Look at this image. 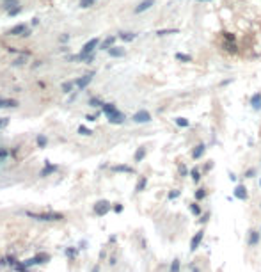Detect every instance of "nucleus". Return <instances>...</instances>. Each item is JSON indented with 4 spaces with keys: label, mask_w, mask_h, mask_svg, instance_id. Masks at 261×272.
Segmentation results:
<instances>
[{
    "label": "nucleus",
    "mask_w": 261,
    "mask_h": 272,
    "mask_svg": "<svg viewBox=\"0 0 261 272\" xmlns=\"http://www.w3.org/2000/svg\"><path fill=\"white\" fill-rule=\"evenodd\" d=\"M96 46H100V39L98 38L89 39V41L84 44V48H82L80 55H78L76 59H80V60H91V59H93V57H91V54L96 50Z\"/></svg>",
    "instance_id": "nucleus-1"
},
{
    "label": "nucleus",
    "mask_w": 261,
    "mask_h": 272,
    "mask_svg": "<svg viewBox=\"0 0 261 272\" xmlns=\"http://www.w3.org/2000/svg\"><path fill=\"white\" fill-rule=\"evenodd\" d=\"M27 215L28 217H34V219H39V221H59V219H62V213H54V212H48V213H32V212H28Z\"/></svg>",
    "instance_id": "nucleus-2"
},
{
    "label": "nucleus",
    "mask_w": 261,
    "mask_h": 272,
    "mask_svg": "<svg viewBox=\"0 0 261 272\" xmlns=\"http://www.w3.org/2000/svg\"><path fill=\"white\" fill-rule=\"evenodd\" d=\"M131 119L135 121L137 125H144V123H149V121H151V114H149L146 109H141L131 116Z\"/></svg>",
    "instance_id": "nucleus-3"
},
{
    "label": "nucleus",
    "mask_w": 261,
    "mask_h": 272,
    "mask_svg": "<svg viewBox=\"0 0 261 272\" xmlns=\"http://www.w3.org/2000/svg\"><path fill=\"white\" fill-rule=\"evenodd\" d=\"M202 238H204V231H202V229H201V231H197V233L192 237V240H190V253H196V251L199 249Z\"/></svg>",
    "instance_id": "nucleus-4"
},
{
    "label": "nucleus",
    "mask_w": 261,
    "mask_h": 272,
    "mask_svg": "<svg viewBox=\"0 0 261 272\" xmlns=\"http://www.w3.org/2000/svg\"><path fill=\"white\" fill-rule=\"evenodd\" d=\"M93 76H94V73H87V75H84V76H80L78 80H75V84H76V87L80 89V91H84L91 82H93Z\"/></svg>",
    "instance_id": "nucleus-5"
},
{
    "label": "nucleus",
    "mask_w": 261,
    "mask_h": 272,
    "mask_svg": "<svg viewBox=\"0 0 261 272\" xmlns=\"http://www.w3.org/2000/svg\"><path fill=\"white\" fill-rule=\"evenodd\" d=\"M9 36H25L27 38V36H30V30L25 27V23H20V25H16L9 30Z\"/></svg>",
    "instance_id": "nucleus-6"
},
{
    "label": "nucleus",
    "mask_w": 261,
    "mask_h": 272,
    "mask_svg": "<svg viewBox=\"0 0 261 272\" xmlns=\"http://www.w3.org/2000/svg\"><path fill=\"white\" fill-rule=\"evenodd\" d=\"M259 238H261V231H258V229H250L249 237H247V245L256 247V245L259 244Z\"/></svg>",
    "instance_id": "nucleus-7"
},
{
    "label": "nucleus",
    "mask_w": 261,
    "mask_h": 272,
    "mask_svg": "<svg viewBox=\"0 0 261 272\" xmlns=\"http://www.w3.org/2000/svg\"><path fill=\"white\" fill-rule=\"evenodd\" d=\"M234 197L236 199H240V201H245L247 197H249V192H247V187L245 185H236L234 187V191H233Z\"/></svg>",
    "instance_id": "nucleus-8"
},
{
    "label": "nucleus",
    "mask_w": 261,
    "mask_h": 272,
    "mask_svg": "<svg viewBox=\"0 0 261 272\" xmlns=\"http://www.w3.org/2000/svg\"><path fill=\"white\" fill-rule=\"evenodd\" d=\"M153 6H155V0H142L133 11H135V14H141V13H146L147 9H151Z\"/></svg>",
    "instance_id": "nucleus-9"
},
{
    "label": "nucleus",
    "mask_w": 261,
    "mask_h": 272,
    "mask_svg": "<svg viewBox=\"0 0 261 272\" xmlns=\"http://www.w3.org/2000/svg\"><path fill=\"white\" fill-rule=\"evenodd\" d=\"M249 105L252 107V110H261V91L254 93L249 100Z\"/></svg>",
    "instance_id": "nucleus-10"
},
{
    "label": "nucleus",
    "mask_w": 261,
    "mask_h": 272,
    "mask_svg": "<svg viewBox=\"0 0 261 272\" xmlns=\"http://www.w3.org/2000/svg\"><path fill=\"white\" fill-rule=\"evenodd\" d=\"M109 210H110V203L109 201H98L96 207H94V212L98 213V215H105Z\"/></svg>",
    "instance_id": "nucleus-11"
},
{
    "label": "nucleus",
    "mask_w": 261,
    "mask_h": 272,
    "mask_svg": "<svg viewBox=\"0 0 261 272\" xmlns=\"http://www.w3.org/2000/svg\"><path fill=\"white\" fill-rule=\"evenodd\" d=\"M109 118V121L112 123V125H121V123H125V114L123 112H119V110H115L114 114H110V116H107Z\"/></svg>",
    "instance_id": "nucleus-12"
},
{
    "label": "nucleus",
    "mask_w": 261,
    "mask_h": 272,
    "mask_svg": "<svg viewBox=\"0 0 261 272\" xmlns=\"http://www.w3.org/2000/svg\"><path fill=\"white\" fill-rule=\"evenodd\" d=\"M204 151H206V144H197L194 149H192V158L194 160H199V158H202V155H204Z\"/></svg>",
    "instance_id": "nucleus-13"
},
{
    "label": "nucleus",
    "mask_w": 261,
    "mask_h": 272,
    "mask_svg": "<svg viewBox=\"0 0 261 272\" xmlns=\"http://www.w3.org/2000/svg\"><path fill=\"white\" fill-rule=\"evenodd\" d=\"M107 52H109L110 57H115V59H119V57H125V55H126L125 48H121V46H112V48H109Z\"/></svg>",
    "instance_id": "nucleus-14"
},
{
    "label": "nucleus",
    "mask_w": 261,
    "mask_h": 272,
    "mask_svg": "<svg viewBox=\"0 0 261 272\" xmlns=\"http://www.w3.org/2000/svg\"><path fill=\"white\" fill-rule=\"evenodd\" d=\"M115 39H117V36H109V38L105 39L103 43L100 44V48L101 50H109V48H112L114 46V43H115Z\"/></svg>",
    "instance_id": "nucleus-15"
},
{
    "label": "nucleus",
    "mask_w": 261,
    "mask_h": 272,
    "mask_svg": "<svg viewBox=\"0 0 261 272\" xmlns=\"http://www.w3.org/2000/svg\"><path fill=\"white\" fill-rule=\"evenodd\" d=\"M117 38L123 39L125 43H131V41L137 38V34L135 32H119V36H117Z\"/></svg>",
    "instance_id": "nucleus-16"
},
{
    "label": "nucleus",
    "mask_w": 261,
    "mask_h": 272,
    "mask_svg": "<svg viewBox=\"0 0 261 272\" xmlns=\"http://www.w3.org/2000/svg\"><path fill=\"white\" fill-rule=\"evenodd\" d=\"M180 29H160L156 30V36L158 38H163V36H171V34H178Z\"/></svg>",
    "instance_id": "nucleus-17"
},
{
    "label": "nucleus",
    "mask_w": 261,
    "mask_h": 272,
    "mask_svg": "<svg viewBox=\"0 0 261 272\" xmlns=\"http://www.w3.org/2000/svg\"><path fill=\"white\" fill-rule=\"evenodd\" d=\"M18 102L16 100H9V98H0V109H6V107H16Z\"/></svg>",
    "instance_id": "nucleus-18"
},
{
    "label": "nucleus",
    "mask_w": 261,
    "mask_h": 272,
    "mask_svg": "<svg viewBox=\"0 0 261 272\" xmlns=\"http://www.w3.org/2000/svg\"><path fill=\"white\" fill-rule=\"evenodd\" d=\"M101 110H103V114H105V116H110V114H114L115 110H117V107H115L114 103H103Z\"/></svg>",
    "instance_id": "nucleus-19"
},
{
    "label": "nucleus",
    "mask_w": 261,
    "mask_h": 272,
    "mask_svg": "<svg viewBox=\"0 0 261 272\" xmlns=\"http://www.w3.org/2000/svg\"><path fill=\"white\" fill-rule=\"evenodd\" d=\"M188 208H190V212L194 213V215H202V208H201V205H199L197 201L190 203V205H188Z\"/></svg>",
    "instance_id": "nucleus-20"
},
{
    "label": "nucleus",
    "mask_w": 261,
    "mask_h": 272,
    "mask_svg": "<svg viewBox=\"0 0 261 272\" xmlns=\"http://www.w3.org/2000/svg\"><path fill=\"white\" fill-rule=\"evenodd\" d=\"M174 57H176V60H180V62H185V64H187V62H192V57H190L188 54H183V52H178V54L174 55Z\"/></svg>",
    "instance_id": "nucleus-21"
},
{
    "label": "nucleus",
    "mask_w": 261,
    "mask_h": 272,
    "mask_svg": "<svg viewBox=\"0 0 261 272\" xmlns=\"http://www.w3.org/2000/svg\"><path fill=\"white\" fill-rule=\"evenodd\" d=\"M224 50H226L228 54H236V52H238V46L234 43H231V41H226V43H224Z\"/></svg>",
    "instance_id": "nucleus-22"
},
{
    "label": "nucleus",
    "mask_w": 261,
    "mask_h": 272,
    "mask_svg": "<svg viewBox=\"0 0 261 272\" xmlns=\"http://www.w3.org/2000/svg\"><path fill=\"white\" fill-rule=\"evenodd\" d=\"M174 123L180 126V128H188V126H190V121L187 119V118H176Z\"/></svg>",
    "instance_id": "nucleus-23"
},
{
    "label": "nucleus",
    "mask_w": 261,
    "mask_h": 272,
    "mask_svg": "<svg viewBox=\"0 0 261 272\" xmlns=\"http://www.w3.org/2000/svg\"><path fill=\"white\" fill-rule=\"evenodd\" d=\"M190 176H192V180H194L196 183H199V181H201V169H199V167H194L190 171Z\"/></svg>",
    "instance_id": "nucleus-24"
},
{
    "label": "nucleus",
    "mask_w": 261,
    "mask_h": 272,
    "mask_svg": "<svg viewBox=\"0 0 261 272\" xmlns=\"http://www.w3.org/2000/svg\"><path fill=\"white\" fill-rule=\"evenodd\" d=\"M146 185H147V178L146 176H141V180H139V183H137V187H135V191L142 192L144 189H146Z\"/></svg>",
    "instance_id": "nucleus-25"
},
{
    "label": "nucleus",
    "mask_w": 261,
    "mask_h": 272,
    "mask_svg": "<svg viewBox=\"0 0 261 272\" xmlns=\"http://www.w3.org/2000/svg\"><path fill=\"white\" fill-rule=\"evenodd\" d=\"M144 157H146V148L141 146L139 149H137V153H135V162H141Z\"/></svg>",
    "instance_id": "nucleus-26"
},
{
    "label": "nucleus",
    "mask_w": 261,
    "mask_h": 272,
    "mask_svg": "<svg viewBox=\"0 0 261 272\" xmlns=\"http://www.w3.org/2000/svg\"><path fill=\"white\" fill-rule=\"evenodd\" d=\"M27 57H28V52H27V54H22V57H18V59L13 62V66H22V64H25V62H27Z\"/></svg>",
    "instance_id": "nucleus-27"
},
{
    "label": "nucleus",
    "mask_w": 261,
    "mask_h": 272,
    "mask_svg": "<svg viewBox=\"0 0 261 272\" xmlns=\"http://www.w3.org/2000/svg\"><path fill=\"white\" fill-rule=\"evenodd\" d=\"M114 171H119V173H133V169L130 167V165H115V167H112Z\"/></svg>",
    "instance_id": "nucleus-28"
},
{
    "label": "nucleus",
    "mask_w": 261,
    "mask_h": 272,
    "mask_svg": "<svg viewBox=\"0 0 261 272\" xmlns=\"http://www.w3.org/2000/svg\"><path fill=\"white\" fill-rule=\"evenodd\" d=\"M96 4V0H80V7L82 9H89Z\"/></svg>",
    "instance_id": "nucleus-29"
},
{
    "label": "nucleus",
    "mask_w": 261,
    "mask_h": 272,
    "mask_svg": "<svg viewBox=\"0 0 261 272\" xmlns=\"http://www.w3.org/2000/svg\"><path fill=\"white\" fill-rule=\"evenodd\" d=\"M180 269H181L180 260H174L172 263H171V269H169V272H180Z\"/></svg>",
    "instance_id": "nucleus-30"
},
{
    "label": "nucleus",
    "mask_w": 261,
    "mask_h": 272,
    "mask_svg": "<svg viewBox=\"0 0 261 272\" xmlns=\"http://www.w3.org/2000/svg\"><path fill=\"white\" fill-rule=\"evenodd\" d=\"M55 169H57V165H52V164H48L46 167L41 171V176H46V174H50V173H54Z\"/></svg>",
    "instance_id": "nucleus-31"
},
{
    "label": "nucleus",
    "mask_w": 261,
    "mask_h": 272,
    "mask_svg": "<svg viewBox=\"0 0 261 272\" xmlns=\"http://www.w3.org/2000/svg\"><path fill=\"white\" fill-rule=\"evenodd\" d=\"M73 86H76L75 82H64V84H62V91H64V93H71V91H73Z\"/></svg>",
    "instance_id": "nucleus-32"
},
{
    "label": "nucleus",
    "mask_w": 261,
    "mask_h": 272,
    "mask_svg": "<svg viewBox=\"0 0 261 272\" xmlns=\"http://www.w3.org/2000/svg\"><path fill=\"white\" fill-rule=\"evenodd\" d=\"M204 197H206V189H197L196 191V199L201 201V199H204Z\"/></svg>",
    "instance_id": "nucleus-33"
},
{
    "label": "nucleus",
    "mask_w": 261,
    "mask_h": 272,
    "mask_svg": "<svg viewBox=\"0 0 261 272\" xmlns=\"http://www.w3.org/2000/svg\"><path fill=\"white\" fill-rule=\"evenodd\" d=\"M89 105H91V107H103V102L100 98H91L89 100Z\"/></svg>",
    "instance_id": "nucleus-34"
},
{
    "label": "nucleus",
    "mask_w": 261,
    "mask_h": 272,
    "mask_svg": "<svg viewBox=\"0 0 261 272\" xmlns=\"http://www.w3.org/2000/svg\"><path fill=\"white\" fill-rule=\"evenodd\" d=\"M2 4H4V7H7V9H11V7H16L18 6L16 0H2Z\"/></svg>",
    "instance_id": "nucleus-35"
},
{
    "label": "nucleus",
    "mask_w": 261,
    "mask_h": 272,
    "mask_svg": "<svg viewBox=\"0 0 261 272\" xmlns=\"http://www.w3.org/2000/svg\"><path fill=\"white\" fill-rule=\"evenodd\" d=\"M222 36H224V39H226V41H231V43H234V41H236V36H234V34H231V32H222Z\"/></svg>",
    "instance_id": "nucleus-36"
},
{
    "label": "nucleus",
    "mask_w": 261,
    "mask_h": 272,
    "mask_svg": "<svg viewBox=\"0 0 261 272\" xmlns=\"http://www.w3.org/2000/svg\"><path fill=\"white\" fill-rule=\"evenodd\" d=\"M46 142H48V139H46L44 135H39L38 137V146L39 148H44V146H46Z\"/></svg>",
    "instance_id": "nucleus-37"
},
{
    "label": "nucleus",
    "mask_w": 261,
    "mask_h": 272,
    "mask_svg": "<svg viewBox=\"0 0 261 272\" xmlns=\"http://www.w3.org/2000/svg\"><path fill=\"white\" fill-rule=\"evenodd\" d=\"M78 133H82V135H91L93 132L89 130V128H85V126H80V128H78Z\"/></svg>",
    "instance_id": "nucleus-38"
},
{
    "label": "nucleus",
    "mask_w": 261,
    "mask_h": 272,
    "mask_svg": "<svg viewBox=\"0 0 261 272\" xmlns=\"http://www.w3.org/2000/svg\"><path fill=\"white\" fill-rule=\"evenodd\" d=\"M254 174H256V169L254 167H250L245 171V178H254Z\"/></svg>",
    "instance_id": "nucleus-39"
},
{
    "label": "nucleus",
    "mask_w": 261,
    "mask_h": 272,
    "mask_svg": "<svg viewBox=\"0 0 261 272\" xmlns=\"http://www.w3.org/2000/svg\"><path fill=\"white\" fill-rule=\"evenodd\" d=\"M181 192L180 191H172V192H169V199H176V197H180Z\"/></svg>",
    "instance_id": "nucleus-40"
},
{
    "label": "nucleus",
    "mask_w": 261,
    "mask_h": 272,
    "mask_svg": "<svg viewBox=\"0 0 261 272\" xmlns=\"http://www.w3.org/2000/svg\"><path fill=\"white\" fill-rule=\"evenodd\" d=\"M20 11H22V7L16 6V7H13V9H9V14H11V16H14V14H18Z\"/></svg>",
    "instance_id": "nucleus-41"
},
{
    "label": "nucleus",
    "mask_w": 261,
    "mask_h": 272,
    "mask_svg": "<svg viewBox=\"0 0 261 272\" xmlns=\"http://www.w3.org/2000/svg\"><path fill=\"white\" fill-rule=\"evenodd\" d=\"M7 123H9V119H7V118H2V119H0V128H4Z\"/></svg>",
    "instance_id": "nucleus-42"
},
{
    "label": "nucleus",
    "mask_w": 261,
    "mask_h": 272,
    "mask_svg": "<svg viewBox=\"0 0 261 272\" xmlns=\"http://www.w3.org/2000/svg\"><path fill=\"white\" fill-rule=\"evenodd\" d=\"M114 210H115L117 213H121V212H123V205H119V203H117V205L114 207Z\"/></svg>",
    "instance_id": "nucleus-43"
},
{
    "label": "nucleus",
    "mask_w": 261,
    "mask_h": 272,
    "mask_svg": "<svg viewBox=\"0 0 261 272\" xmlns=\"http://www.w3.org/2000/svg\"><path fill=\"white\" fill-rule=\"evenodd\" d=\"M68 39H69V36H68V34H62V36H60V41H62V43H66Z\"/></svg>",
    "instance_id": "nucleus-44"
},
{
    "label": "nucleus",
    "mask_w": 261,
    "mask_h": 272,
    "mask_svg": "<svg viewBox=\"0 0 261 272\" xmlns=\"http://www.w3.org/2000/svg\"><path fill=\"white\" fill-rule=\"evenodd\" d=\"M7 52H9V54H18V50L14 48V46H9V48H7Z\"/></svg>",
    "instance_id": "nucleus-45"
},
{
    "label": "nucleus",
    "mask_w": 261,
    "mask_h": 272,
    "mask_svg": "<svg viewBox=\"0 0 261 272\" xmlns=\"http://www.w3.org/2000/svg\"><path fill=\"white\" fill-rule=\"evenodd\" d=\"M208 217H210V212H206V213H204V215H202L201 222H206V221H208Z\"/></svg>",
    "instance_id": "nucleus-46"
},
{
    "label": "nucleus",
    "mask_w": 261,
    "mask_h": 272,
    "mask_svg": "<svg viewBox=\"0 0 261 272\" xmlns=\"http://www.w3.org/2000/svg\"><path fill=\"white\" fill-rule=\"evenodd\" d=\"M180 171H181V174H187V167H185V165H181Z\"/></svg>",
    "instance_id": "nucleus-47"
},
{
    "label": "nucleus",
    "mask_w": 261,
    "mask_h": 272,
    "mask_svg": "<svg viewBox=\"0 0 261 272\" xmlns=\"http://www.w3.org/2000/svg\"><path fill=\"white\" fill-rule=\"evenodd\" d=\"M87 121H96V116H87Z\"/></svg>",
    "instance_id": "nucleus-48"
},
{
    "label": "nucleus",
    "mask_w": 261,
    "mask_h": 272,
    "mask_svg": "<svg viewBox=\"0 0 261 272\" xmlns=\"http://www.w3.org/2000/svg\"><path fill=\"white\" fill-rule=\"evenodd\" d=\"M197 2H212V0H197Z\"/></svg>",
    "instance_id": "nucleus-49"
},
{
    "label": "nucleus",
    "mask_w": 261,
    "mask_h": 272,
    "mask_svg": "<svg viewBox=\"0 0 261 272\" xmlns=\"http://www.w3.org/2000/svg\"><path fill=\"white\" fill-rule=\"evenodd\" d=\"M194 272H199V269H194Z\"/></svg>",
    "instance_id": "nucleus-50"
},
{
    "label": "nucleus",
    "mask_w": 261,
    "mask_h": 272,
    "mask_svg": "<svg viewBox=\"0 0 261 272\" xmlns=\"http://www.w3.org/2000/svg\"><path fill=\"white\" fill-rule=\"evenodd\" d=\"M259 187H261V178H259Z\"/></svg>",
    "instance_id": "nucleus-51"
},
{
    "label": "nucleus",
    "mask_w": 261,
    "mask_h": 272,
    "mask_svg": "<svg viewBox=\"0 0 261 272\" xmlns=\"http://www.w3.org/2000/svg\"><path fill=\"white\" fill-rule=\"evenodd\" d=\"M259 207H261V203H259Z\"/></svg>",
    "instance_id": "nucleus-52"
},
{
    "label": "nucleus",
    "mask_w": 261,
    "mask_h": 272,
    "mask_svg": "<svg viewBox=\"0 0 261 272\" xmlns=\"http://www.w3.org/2000/svg\"><path fill=\"white\" fill-rule=\"evenodd\" d=\"M259 231H261V228H259Z\"/></svg>",
    "instance_id": "nucleus-53"
}]
</instances>
